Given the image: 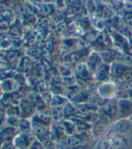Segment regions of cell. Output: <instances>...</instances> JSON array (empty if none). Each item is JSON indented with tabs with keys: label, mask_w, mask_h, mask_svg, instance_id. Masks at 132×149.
<instances>
[{
	"label": "cell",
	"mask_w": 132,
	"mask_h": 149,
	"mask_svg": "<svg viewBox=\"0 0 132 149\" xmlns=\"http://www.w3.org/2000/svg\"><path fill=\"white\" fill-rule=\"evenodd\" d=\"M117 117L118 119H126L132 117L131 100L120 99L117 100Z\"/></svg>",
	"instance_id": "cell-1"
},
{
	"label": "cell",
	"mask_w": 132,
	"mask_h": 149,
	"mask_svg": "<svg viewBox=\"0 0 132 149\" xmlns=\"http://www.w3.org/2000/svg\"><path fill=\"white\" fill-rule=\"evenodd\" d=\"M124 145V139L121 136H110L99 143L98 149H117Z\"/></svg>",
	"instance_id": "cell-2"
},
{
	"label": "cell",
	"mask_w": 132,
	"mask_h": 149,
	"mask_svg": "<svg viewBox=\"0 0 132 149\" xmlns=\"http://www.w3.org/2000/svg\"><path fill=\"white\" fill-rule=\"evenodd\" d=\"M132 127V122L129 118L126 119H117L115 123L113 124L110 133L112 136H121L127 133Z\"/></svg>",
	"instance_id": "cell-3"
},
{
	"label": "cell",
	"mask_w": 132,
	"mask_h": 149,
	"mask_svg": "<svg viewBox=\"0 0 132 149\" xmlns=\"http://www.w3.org/2000/svg\"><path fill=\"white\" fill-rule=\"evenodd\" d=\"M98 94L102 100H110L116 94V87L111 82H102L98 89Z\"/></svg>",
	"instance_id": "cell-4"
},
{
	"label": "cell",
	"mask_w": 132,
	"mask_h": 149,
	"mask_svg": "<svg viewBox=\"0 0 132 149\" xmlns=\"http://www.w3.org/2000/svg\"><path fill=\"white\" fill-rule=\"evenodd\" d=\"M93 74L95 76L94 78L97 81H100L101 82H106L109 80V78L111 76L110 67L105 65V64L100 65V67L96 70Z\"/></svg>",
	"instance_id": "cell-5"
},
{
	"label": "cell",
	"mask_w": 132,
	"mask_h": 149,
	"mask_svg": "<svg viewBox=\"0 0 132 149\" xmlns=\"http://www.w3.org/2000/svg\"><path fill=\"white\" fill-rule=\"evenodd\" d=\"M129 72V70H126L125 66H121L119 64H118L116 66V68L110 67V74L114 78L122 79V78H124V76H126Z\"/></svg>",
	"instance_id": "cell-6"
},
{
	"label": "cell",
	"mask_w": 132,
	"mask_h": 149,
	"mask_svg": "<svg viewBox=\"0 0 132 149\" xmlns=\"http://www.w3.org/2000/svg\"><path fill=\"white\" fill-rule=\"evenodd\" d=\"M73 149H90L88 146H76V147H74V148H73Z\"/></svg>",
	"instance_id": "cell-7"
},
{
	"label": "cell",
	"mask_w": 132,
	"mask_h": 149,
	"mask_svg": "<svg viewBox=\"0 0 132 149\" xmlns=\"http://www.w3.org/2000/svg\"><path fill=\"white\" fill-rule=\"evenodd\" d=\"M117 149H125L124 146H122V147H119V148H117Z\"/></svg>",
	"instance_id": "cell-8"
},
{
	"label": "cell",
	"mask_w": 132,
	"mask_h": 149,
	"mask_svg": "<svg viewBox=\"0 0 132 149\" xmlns=\"http://www.w3.org/2000/svg\"><path fill=\"white\" fill-rule=\"evenodd\" d=\"M129 119H130V121L132 122V117H130V118H129Z\"/></svg>",
	"instance_id": "cell-9"
}]
</instances>
